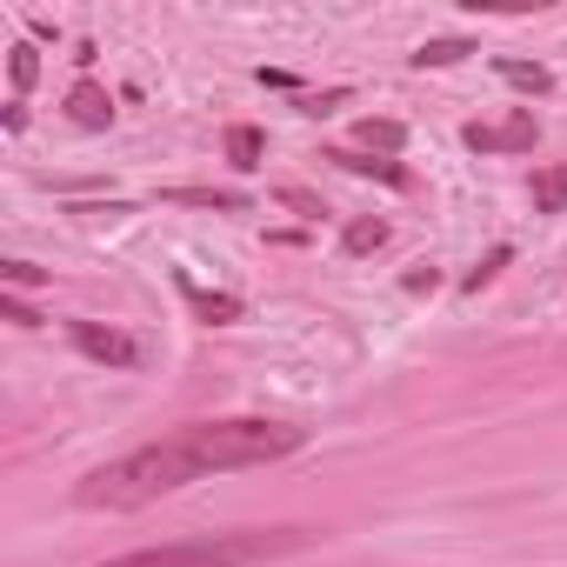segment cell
Returning a JSON list of instances; mask_svg holds the SVG:
<instances>
[{
	"instance_id": "cell-7",
	"label": "cell",
	"mask_w": 567,
	"mask_h": 567,
	"mask_svg": "<svg viewBox=\"0 0 567 567\" xmlns=\"http://www.w3.org/2000/svg\"><path fill=\"white\" fill-rule=\"evenodd\" d=\"M68 121H74V127H107V121H114V101H107V87L81 81V87L68 94Z\"/></svg>"
},
{
	"instance_id": "cell-9",
	"label": "cell",
	"mask_w": 567,
	"mask_h": 567,
	"mask_svg": "<svg viewBox=\"0 0 567 567\" xmlns=\"http://www.w3.org/2000/svg\"><path fill=\"white\" fill-rule=\"evenodd\" d=\"M167 200H181V207H214V214H247V194H227V187H167Z\"/></svg>"
},
{
	"instance_id": "cell-1",
	"label": "cell",
	"mask_w": 567,
	"mask_h": 567,
	"mask_svg": "<svg viewBox=\"0 0 567 567\" xmlns=\"http://www.w3.org/2000/svg\"><path fill=\"white\" fill-rule=\"evenodd\" d=\"M187 481H207V467L194 461V447H187L181 434H167V441H154V447H134V454H121V461L94 467V474L74 487V501H81V507L127 514V507H147V501H161V494L187 487Z\"/></svg>"
},
{
	"instance_id": "cell-10",
	"label": "cell",
	"mask_w": 567,
	"mask_h": 567,
	"mask_svg": "<svg viewBox=\"0 0 567 567\" xmlns=\"http://www.w3.org/2000/svg\"><path fill=\"white\" fill-rule=\"evenodd\" d=\"M560 207H567V161L534 174V214H560Z\"/></svg>"
},
{
	"instance_id": "cell-5",
	"label": "cell",
	"mask_w": 567,
	"mask_h": 567,
	"mask_svg": "<svg viewBox=\"0 0 567 567\" xmlns=\"http://www.w3.org/2000/svg\"><path fill=\"white\" fill-rule=\"evenodd\" d=\"M74 348L87 361H107V368H141V341L121 328H101V321H74Z\"/></svg>"
},
{
	"instance_id": "cell-8",
	"label": "cell",
	"mask_w": 567,
	"mask_h": 567,
	"mask_svg": "<svg viewBox=\"0 0 567 567\" xmlns=\"http://www.w3.org/2000/svg\"><path fill=\"white\" fill-rule=\"evenodd\" d=\"M328 161H341L348 174H374V181H388V187H408V167H401V161H374V154H354V147H334Z\"/></svg>"
},
{
	"instance_id": "cell-3",
	"label": "cell",
	"mask_w": 567,
	"mask_h": 567,
	"mask_svg": "<svg viewBox=\"0 0 567 567\" xmlns=\"http://www.w3.org/2000/svg\"><path fill=\"white\" fill-rule=\"evenodd\" d=\"M308 547V527H247V534H200V540H167V547H141L101 567H254L274 554Z\"/></svg>"
},
{
	"instance_id": "cell-19",
	"label": "cell",
	"mask_w": 567,
	"mask_h": 567,
	"mask_svg": "<svg viewBox=\"0 0 567 567\" xmlns=\"http://www.w3.org/2000/svg\"><path fill=\"white\" fill-rule=\"evenodd\" d=\"M0 315H8V321H14V328H41V315H34V308H28V301H14V295H8V301H0Z\"/></svg>"
},
{
	"instance_id": "cell-14",
	"label": "cell",
	"mask_w": 567,
	"mask_h": 567,
	"mask_svg": "<svg viewBox=\"0 0 567 567\" xmlns=\"http://www.w3.org/2000/svg\"><path fill=\"white\" fill-rule=\"evenodd\" d=\"M501 81L520 87V94H547V87H554V74H547V68H527V61H501Z\"/></svg>"
},
{
	"instance_id": "cell-18",
	"label": "cell",
	"mask_w": 567,
	"mask_h": 567,
	"mask_svg": "<svg viewBox=\"0 0 567 567\" xmlns=\"http://www.w3.org/2000/svg\"><path fill=\"white\" fill-rule=\"evenodd\" d=\"M34 280H48L34 260H8V288H34Z\"/></svg>"
},
{
	"instance_id": "cell-13",
	"label": "cell",
	"mask_w": 567,
	"mask_h": 567,
	"mask_svg": "<svg viewBox=\"0 0 567 567\" xmlns=\"http://www.w3.org/2000/svg\"><path fill=\"white\" fill-rule=\"evenodd\" d=\"M8 81H14V94H28L34 81H41V54L21 41V48H8Z\"/></svg>"
},
{
	"instance_id": "cell-15",
	"label": "cell",
	"mask_w": 567,
	"mask_h": 567,
	"mask_svg": "<svg viewBox=\"0 0 567 567\" xmlns=\"http://www.w3.org/2000/svg\"><path fill=\"white\" fill-rule=\"evenodd\" d=\"M381 240H388V220H348V234H341L348 254H374Z\"/></svg>"
},
{
	"instance_id": "cell-6",
	"label": "cell",
	"mask_w": 567,
	"mask_h": 567,
	"mask_svg": "<svg viewBox=\"0 0 567 567\" xmlns=\"http://www.w3.org/2000/svg\"><path fill=\"white\" fill-rule=\"evenodd\" d=\"M174 288L187 295V308H194L207 328H220V321H240V295H207L194 274H174Z\"/></svg>"
},
{
	"instance_id": "cell-16",
	"label": "cell",
	"mask_w": 567,
	"mask_h": 567,
	"mask_svg": "<svg viewBox=\"0 0 567 567\" xmlns=\"http://www.w3.org/2000/svg\"><path fill=\"white\" fill-rule=\"evenodd\" d=\"M474 48L467 41H427L421 54H414V68H454V61H467Z\"/></svg>"
},
{
	"instance_id": "cell-2",
	"label": "cell",
	"mask_w": 567,
	"mask_h": 567,
	"mask_svg": "<svg viewBox=\"0 0 567 567\" xmlns=\"http://www.w3.org/2000/svg\"><path fill=\"white\" fill-rule=\"evenodd\" d=\"M181 441L194 447V461L207 474H240V467H274V461L301 454L308 447V427L240 414V421H194V427H181Z\"/></svg>"
},
{
	"instance_id": "cell-12",
	"label": "cell",
	"mask_w": 567,
	"mask_h": 567,
	"mask_svg": "<svg viewBox=\"0 0 567 567\" xmlns=\"http://www.w3.org/2000/svg\"><path fill=\"white\" fill-rule=\"evenodd\" d=\"M260 147H267V141H260V127H227V161H234L240 174H247V167H260Z\"/></svg>"
},
{
	"instance_id": "cell-4",
	"label": "cell",
	"mask_w": 567,
	"mask_h": 567,
	"mask_svg": "<svg viewBox=\"0 0 567 567\" xmlns=\"http://www.w3.org/2000/svg\"><path fill=\"white\" fill-rule=\"evenodd\" d=\"M461 141H467L474 154H527V147L540 141V127H534V107H514L507 121H474Z\"/></svg>"
},
{
	"instance_id": "cell-11",
	"label": "cell",
	"mask_w": 567,
	"mask_h": 567,
	"mask_svg": "<svg viewBox=\"0 0 567 567\" xmlns=\"http://www.w3.org/2000/svg\"><path fill=\"white\" fill-rule=\"evenodd\" d=\"M354 141H361V147H381V154H401V147H408V127H401V121H361Z\"/></svg>"
},
{
	"instance_id": "cell-17",
	"label": "cell",
	"mask_w": 567,
	"mask_h": 567,
	"mask_svg": "<svg viewBox=\"0 0 567 567\" xmlns=\"http://www.w3.org/2000/svg\"><path fill=\"white\" fill-rule=\"evenodd\" d=\"M501 267H507V247H494V254H487V260H481V267H474V274L461 280V288H467V295H481V288H487V280L501 274Z\"/></svg>"
}]
</instances>
